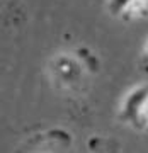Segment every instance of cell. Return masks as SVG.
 I'll list each match as a JSON object with an SVG mask.
<instances>
[{"mask_svg": "<svg viewBox=\"0 0 148 153\" xmlns=\"http://www.w3.org/2000/svg\"><path fill=\"white\" fill-rule=\"evenodd\" d=\"M49 68L56 82H60L63 87H70V85L78 83L82 76L83 63L78 56H71L70 53H61L51 60Z\"/></svg>", "mask_w": 148, "mask_h": 153, "instance_id": "obj_1", "label": "cell"}, {"mask_svg": "<svg viewBox=\"0 0 148 153\" xmlns=\"http://www.w3.org/2000/svg\"><path fill=\"white\" fill-rule=\"evenodd\" d=\"M147 100H148V83H143V85H138V87L131 88V92H128V95L123 100L119 119L133 124L136 121V116L140 112V109L143 107V104Z\"/></svg>", "mask_w": 148, "mask_h": 153, "instance_id": "obj_2", "label": "cell"}, {"mask_svg": "<svg viewBox=\"0 0 148 153\" xmlns=\"http://www.w3.org/2000/svg\"><path fill=\"white\" fill-rule=\"evenodd\" d=\"M148 9V0H133L129 9L124 12V19H133V17L143 16Z\"/></svg>", "mask_w": 148, "mask_h": 153, "instance_id": "obj_3", "label": "cell"}, {"mask_svg": "<svg viewBox=\"0 0 148 153\" xmlns=\"http://www.w3.org/2000/svg\"><path fill=\"white\" fill-rule=\"evenodd\" d=\"M133 0H109L107 4V9H109L111 16H124V12L129 9Z\"/></svg>", "mask_w": 148, "mask_h": 153, "instance_id": "obj_4", "label": "cell"}, {"mask_svg": "<svg viewBox=\"0 0 148 153\" xmlns=\"http://www.w3.org/2000/svg\"><path fill=\"white\" fill-rule=\"evenodd\" d=\"M136 128H141V129H148V100L143 104V107L140 109L136 116V121L133 123Z\"/></svg>", "mask_w": 148, "mask_h": 153, "instance_id": "obj_5", "label": "cell"}, {"mask_svg": "<svg viewBox=\"0 0 148 153\" xmlns=\"http://www.w3.org/2000/svg\"><path fill=\"white\" fill-rule=\"evenodd\" d=\"M143 63H145V66H147V70H148V41L143 46Z\"/></svg>", "mask_w": 148, "mask_h": 153, "instance_id": "obj_6", "label": "cell"}, {"mask_svg": "<svg viewBox=\"0 0 148 153\" xmlns=\"http://www.w3.org/2000/svg\"><path fill=\"white\" fill-rule=\"evenodd\" d=\"M41 153H53V152H41Z\"/></svg>", "mask_w": 148, "mask_h": 153, "instance_id": "obj_7", "label": "cell"}]
</instances>
